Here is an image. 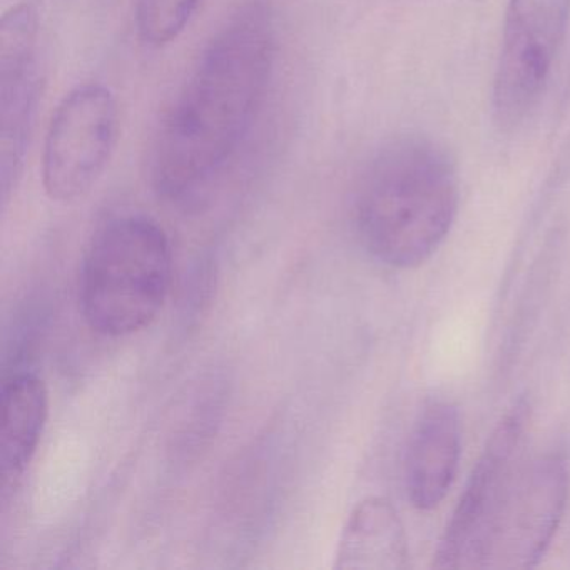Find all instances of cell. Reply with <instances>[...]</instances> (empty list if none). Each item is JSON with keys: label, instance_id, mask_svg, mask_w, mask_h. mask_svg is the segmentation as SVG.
<instances>
[{"label": "cell", "instance_id": "obj_12", "mask_svg": "<svg viewBox=\"0 0 570 570\" xmlns=\"http://www.w3.org/2000/svg\"><path fill=\"white\" fill-rule=\"evenodd\" d=\"M203 0H135L139 38L151 48H165L179 38Z\"/></svg>", "mask_w": 570, "mask_h": 570}, {"label": "cell", "instance_id": "obj_3", "mask_svg": "<svg viewBox=\"0 0 570 570\" xmlns=\"http://www.w3.org/2000/svg\"><path fill=\"white\" fill-rule=\"evenodd\" d=\"M173 253L165 229L121 215L92 236L79 275V305L92 332L121 338L155 322L168 298Z\"/></svg>", "mask_w": 570, "mask_h": 570}, {"label": "cell", "instance_id": "obj_2", "mask_svg": "<svg viewBox=\"0 0 570 570\" xmlns=\"http://www.w3.org/2000/svg\"><path fill=\"white\" fill-rule=\"evenodd\" d=\"M459 198L455 163L439 142L423 136L393 139L375 153L360 181V238L379 262L416 268L445 242Z\"/></svg>", "mask_w": 570, "mask_h": 570}, {"label": "cell", "instance_id": "obj_1", "mask_svg": "<svg viewBox=\"0 0 570 570\" xmlns=\"http://www.w3.org/2000/svg\"><path fill=\"white\" fill-rule=\"evenodd\" d=\"M275 38L262 8L233 18L199 56L159 125L149 179L159 198H206L252 132L272 81Z\"/></svg>", "mask_w": 570, "mask_h": 570}, {"label": "cell", "instance_id": "obj_4", "mask_svg": "<svg viewBox=\"0 0 570 570\" xmlns=\"http://www.w3.org/2000/svg\"><path fill=\"white\" fill-rule=\"evenodd\" d=\"M569 495L566 462L557 455L522 462L487 529L475 569H530L549 549Z\"/></svg>", "mask_w": 570, "mask_h": 570}, {"label": "cell", "instance_id": "obj_7", "mask_svg": "<svg viewBox=\"0 0 570 570\" xmlns=\"http://www.w3.org/2000/svg\"><path fill=\"white\" fill-rule=\"evenodd\" d=\"M530 406L519 402L500 420L476 462L433 557L436 569H475L487 529L522 459Z\"/></svg>", "mask_w": 570, "mask_h": 570}, {"label": "cell", "instance_id": "obj_10", "mask_svg": "<svg viewBox=\"0 0 570 570\" xmlns=\"http://www.w3.org/2000/svg\"><path fill=\"white\" fill-rule=\"evenodd\" d=\"M409 567V542L395 507L383 497L362 500L350 513L335 569L403 570Z\"/></svg>", "mask_w": 570, "mask_h": 570}, {"label": "cell", "instance_id": "obj_5", "mask_svg": "<svg viewBox=\"0 0 570 570\" xmlns=\"http://www.w3.org/2000/svg\"><path fill=\"white\" fill-rule=\"evenodd\" d=\"M118 138V105L111 89H72L52 115L46 135L42 183L49 198L75 203L105 175Z\"/></svg>", "mask_w": 570, "mask_h": 570}, {"label": "cell", "instance_id": "obj_6", "mask_svg": "<svg viewBox=\"0 0 570 570\" xmlns=\"http://www.w3.org/2000/svg\"><path fill=\"white\" fill-rule=\"evenodd\" d=\"M569 19L570 0H509L493 81V115L502 128H515L539 105Z\"/></svg>", "mask_w": 570, "mask_h": 570}, {"label": "cell", "instance_id": "obj_8", "mask_svg": "<svg viewBox=\"0 0 570 570\" xmlns=\"http://www.w3.org/2000/svg\"><path fill=\"white\" fill-rule=\"evenodd\" d=\"M39 96L38 19L19 4L0 22V188L8 202L24 166Z\"/></svg>", "mask_w": 570, "mask_h": 570}, {"label": "cell", "instance_id": "obj_11", "mask_svg": "<svg viewBox=\"0 0 570 570\" xmlns=\"http://www.w3.org/2000/svg\"><path fill=\"white\" fill-rule=\"evenodd\" d=\"M49 395L45 382L32 373H18L2 385L0 473L2 485L24 475L48 422Z\"/></svg>", "mask_w": 570, "mask_h": 570}, {"label": "cell", "instance_id": "obj_9", "mask_svg": "<svg viewBox=\"0 0 570 570\" xmlns=\"http://www.w3.org/2000/svg\"><path fill=\"white\" fill-rule=\"evenodd\" d=\"M460 416L449 402H432L420 412L405 459L406 493L420 510H432L455 482L460 462Z\"/></svg>", "mask_w": 570, "mask_h": 570}]
</instances>
